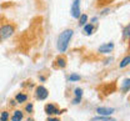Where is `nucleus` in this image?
<instances>
[{
	"instance_id": "f257e3e1",
	"label": "nucleus",
	"mask_w": 130,
	"mask_h": 121,
	"mask_svg": "<svg viewBox=\"0 0 130 121\" xmlns=\"http://www.w3.org/2000/svg\"><path fill=\"white\" fill-rule=\"evenodd\" d=\"M74 35V30L73 29H65L64 31H61L59 36H58V41H56V48L58 51H60L61 54H64L70 44V40Z\"/></svg>"
},
{
	"instance_id": "f03ea898",
	"label": "nucleus",
	"mask_w": 130,
	"mask_h": 121,
	"mask_svg": "<svg viewBox=\"0 0 130 121\" xmlns=\"http://www.w3.org/2000/svg\"><path fill=\"white\" fill-rule=\"evenodd\" d=\"M16 30V26L13 23H3L0 24V43L11 37Z\"/></svg>"
},
{
	"instance_id": "7ed1b4c3",
	"label": "nucleus",
	"mask_w": 130,
	"mask_h": 121,
	"mask_svg": "<svg viewBox=\"0 0 130 121\" xmlns=\"http://www.w3.org/2000/svg\"><path fill=\"white\" fill-rule=\"evenodd\" d=\"M48 96H49V91L45 86L39 85V86L35 87V97H36V100L43 101V100L48 99Z\"/></svg>"
},
{
	"instance_id": "20e7f679",
	"label": "nucleus",
	"mask_w": 130,
	"mask_h": 121,
	"mask_svg": "<svg viewBox=\"0 0 130 121\" xmlns=\"http://www.w3.org/2000/svg\"><path fill=\"white\" fill-rule=\"evenodd\" d=\"M44 111H45V114H48L49 116H55V115H59L60 114V109L55 104H51V103L45 105Z\"/></svg>"
},
{
	"instance_id": "39448f33",
	"label": "nucleus",
	"mask_w": 130,
	"mask_h": 121,
	"mask_svg": "<svg viewBox=\"0 0 130 121\" xmlns=\"http://www.w3.org/2000/svg\"><path fill=\"white\" fill-rule=\"evenodd\" d=\"M71 16L74 19H79V16L81 15L80 11V0H74L73 5H71Z\"/></svg>"
},
{
	"instance_id": "423d86ee",
	"label": "nucleus",
	"mask_w": 130,
	"mask_h": 121,
	"mask_svg": "<svg viewBox=\"0 0 130 121\" xmlns=\"http://www.w3.org/2000/svg\"><path fill=\"white\" fill-rule=\"evenodd\" d=\"M113 50H114V43L113 41H109L106 44L100 45L99 49H98V52L99 54H110Z\"/></svg>"
},
{
	"instance_id": "0eeeda50",
	"label": "nucleus",
	"mask_w": 130,
	"mask_h": 121,
	"mask_svg": "<svg viewBox=\"0 0 130 121\" xmlns=\"http://www.w3.org/2000/svg\"><path fill=\"white\" fill-rule=\"evenodd\" d=\"M113 112H115V109L113 107H98L96 114L99 116H110Z\"/></svg>"
},
{
	"instance_id": "6e6552de",
	"label": "nucleus",
	"mask_w": 130,
	"mask_h": 121,
	"mask_svg": "<svg viewBox=\"0 0 130 121\" xmlns=\"http://www.w3.org/2000/svg\"><path fill=\"white\" fill-rule=\"evenodd\" d=\"M81 97H83V90H81L80 87L74 89V100H73V104L74 105L80 104Z\"/></svg>"
},
{
	"instance_id": "1a4fd4ad",
	"label": "nucleus",
	"mask_w": 130,
	"mask_h": 121,
	"mask_svg": "<svg viewBox=\"0 0 130 121\" xmlns=\"http://www.w3.org/2000/svg\"><path fill=\"white\" fill-rule=\"evenodd\" d=\"M55 64H56L58 68L64 69L65 66H66V64H68V60H66V57H65L64 55H59V56L55 57Z\"/></svg>"
},
{
	"instance_id": "9d476101",
	"label": "nucleus",
	"mask_w": 130,
	"mask_h": 121,
	"mask_svg": "<svg viewBox=\"0 0 130 121\" xmlns=\"http://www.w3.org/2000/svg\"><path fill=\"white\" fill-rule=\"evenodd\" d=\"M94 31H95V26H94L93 23H88L83 28V33H84V35H86V36H90Z\"/></svg>"
},
{
	"instance_id": "9b49d317",
	"label": "nucleus",
	"mask_w": 130,
	"mask_h": 121,
	"mask_svg": "<svg viewBox=\"0 0 130 121\" xmlns=\"http://www.w3.org/2000/svg\"><path fill=\"white\" fill-rule=\"evenodd\" d=\"M26 100H28V95L25 92H18L15 95V101L19 104H24Z\"/></svg>"
},
{
	"instance_id": "f8f14e48",
	"label": "nucleus",
	"mask_w": 130,
	"mask_h": 121,
	"mask_svg": "<svg viewBox=\"0 0 130 121\" xmlns=\"http://www.w3.org/2000/svg\"><path fill=\"white\" fill-rule=\"evenodd\" d=\"M23 117H24V114L21 110H15L13 112V116H11V121H23Z\"/></svg>"
},
{
	"instance_id": "ddd939ff",
	"label": "nucleus",
	"mask_w": 130,
	"mask_h": 121,
	"mask_svg": "<svg viewBox=\"0 0 130 121\" xmlns=\"http://www.w3.org/2000/svg\"><path fill=\"white\" fill-rule=\"evenodd\" d=\"M128 65H130V55H126L125 57L121 59V61H120V64H119V68H120V69H124V68H126Z\"/></svg>"
},
{
	"instance_id": "4468645a",
	"label": "nucleus",
	"mask_w": 130,
	"mask_h": 121,
	"mask_svg": "<svg viewBox=\"0 0 130 121\" xmlns=\"http://www.w3.org/2000/svg\"><path fill=\"white\" fill-rule=\"evenodd\" d=\"M128 39H130V23L123 30V40H128Z\"/></svg>"
},
{
	"instance_id": "2eb2a0df",
	"label": "nucleus",
	"mask_w": 130,
	"mask_h": 121,
	"mask_svg": "<svg viewBox=\"0 0 130 121\" xmlns=\"http://www.w3.org/2000/svg\"><path fill=\"white\" fill-rule=\"evenodd\" d=\"M91 121H116V120L110 117V116H98V117L91 119Z\"/></svg>"
},
{
	"instance_id": "dca6fc26",
	"label": "nucleus",
	"mask_w": 130,
	"mask_h": 121,
	"mask_svg": "<svg viewBox=\"0 0 130 121\" xmlns=\"http://www.w3.org/2000/svg\"><path fill=\"white\" fill-rule=\"evenodd\" d=\"M130 90V79H125L124 83H123V86H121V91L123 92H126Z\"/></svg>"
},
{
	"instance_id": "f3484780",
	"label": "nucleus",
	"mask_w": 130,
	"mask_h": 121,
	"mask_svg": "<svg viewBox=\"0 0 130 121\" xmlns=\"http://www.w3.org/2000/svg\"><path fill=\"white\" fill-rule=\"evenodd\" d=\"M88 19H89V17H88L86 14H81L80 16H79V19H78V20H79V25L84 26L85 24H88Z\"/></svg>"
},
{
	"instance_id": "a211bd4d",
	"label": "nucleus",
	"mask_w": 130,
	"mask_h": 121,
	"mask_svg": "<svg viewBox=\"0 0 130 121\" xmlns=\"http://www.w3.org/2000/svg\"><path fill=\"white\" fill-rule=\"evenodd\" d=\"M81 79V76L79 74H71L70 76H69V81L70 83H75V81H79Z\"/></svg>"
},
{
	"instance_id": "6ab92c4d",
	"label": "nucleus",
	"mask_w": 130,
	"mask_h": 121,
	"mask_svg": "<svg viewBox=\"0 0 130 121\" xmlns=\"http://www.w3.org/2000/svg\"><path fill=\"white\" fill-rule=\"evenodd\" d=\"M0 121H9V112L8 111H3L0 114Z\"/></svg>"
},
{
	"instance_id": "aec40b11",
	"label": "nucleus",
	"mask_w": 130,
	"mask_h": 121,
	"mask_svg": "<svg viewBox=\"0 0 130 121\" xmlns=\"http://www.w3.org/2000/svg\"><path fill=\"white\" fill-rule=\"evenodd\" d=\"M25 111H26L28 114H32V111H34V106H32V104L25 105Z\"/></svg>"
},
{
	"instance_id": "412c9836",
	"label": "nucleus",
	"mask_w": 130,
	"mask_h": 121,
	"mask_svg": "<svg viewBox=\"0 0 130 121\" xmlns=\"http://www.w3.org/2000/svg\"><path fill=\"white\" fill-rule=\"evenodd\" d=\"M111 1H113V0H98V5H99V6H104V5L111 3Z\"/></svg>"
},
{
	"instance_id": "4be33fe9",
	"label": "nucleus",
	"mask_w": 130,
	"mask_h": 121,
	"mask_svg": "<svg viewBox=\"0 0 130 121\" xmlns=\"http://www.w3.org/2000/svg\"><path fill=\"white\" fill-rule=\"evenodd\" d=\"M46 121H60V119H58L56 116H49Z\"/></svg>"
},
{
	"instance_id": "5701e85b",
	"label": "nucleus",
	"mask_w": 130,
	"mask_h": 121,
	"mask_svg": "<svg viewBox=\"0 0 130 121\" xmlns=\"http://www.w3.org/2000/svg\"><path fill=\"white\" fill-rule=\"evenodd\" d=\"M25 121H34V119H31V117H29V119H26Z\"/></svg>"
},
{
	"instance_id": "b1692460",
	"label": "nucleus",
	"mask_w": 130,
	"mask_h": 121,
	"mask_svg": "<svg viewBox=\"0 0 130 121\" xmlns=\"http://www.w3.org/2000/svg\"><path fill=\"white\" fill-rule=\"evenodd\" d=\"M129 51H130V43H129Z\"/></svg>"
}]
</instances>
